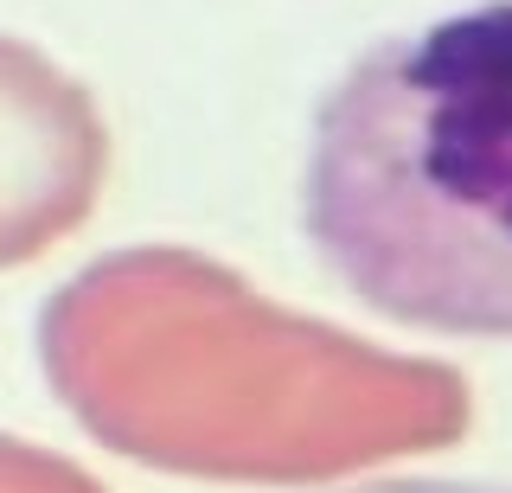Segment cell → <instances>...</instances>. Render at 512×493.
I'll return each mask as SVG.
<instances>
[{
    "label": "cell",
    "mask_w": 512,
    "mask_h": 493,
    "mask_svg": "<svg viewBox=\"0 0 512 493\" xmlns=\"http://www.w3.org/2000/svg\"><path fill=\"white\" fill-rule=\"evenodd\" d=\"M327 493H512V481H468V474H378V481H340Z\"/></svg>",
    "instance_id": "obj_2"
},
{
    "label": "cell",
    "mask_w": 512,
    "mask_h": 493,
    "mask_svg": "<svg viewBox=\"0 0 512 493\" xmlns=\"http://www.w3.org/2000/svg\"><path fill=\"white\" fill-rule=\"evenodd\" d=\"M295 218L384 321L512 340V0L378 33L320 90Z\"/></svg>",
    "instance_id": "obj_1"
}]
</instances>
